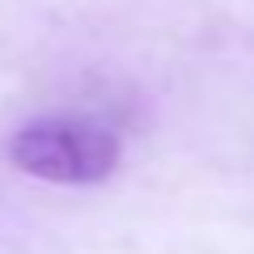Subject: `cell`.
I'll list each match as a JSON object with an SVG mask.
<instances>
[{
    "mask_svg": "<svg viewBox=\"0 0 254 254\" xmlns=\"http://www.w3.org/2000/svg\"><path fill=\"white\" fill-rule=\"evenodd\" d=\"M9 161L30 178L89 187L119 165V136L89 115H47L17 127L9 140Z\"/></svg>",
    "mask_w": 254,
    "mask_h": 254,
    "instance_id": "cell-1",
    "label": "cell"
}]
</instances>
